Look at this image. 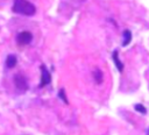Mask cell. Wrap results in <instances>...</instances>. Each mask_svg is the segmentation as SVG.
<instances>
[{
	"mask_svg": "<svg viewBox=\"0 0 149 135\" xmlns=\"http://www.w3.org/2000/svg\"><path fill=\"white\" fill-rule=\"evenodd\" d=\"M12 9L14 13L22 14L26 16H31L36 13V7L28 0H14Z\"/></svg>",
	"mask_w": 149,
	"mask_h": 135,
	"instance_id": "cell-1",
	"label": "cell"
},
{
	"mask_svg": "<svg viewBox=\"0 0 149 135\" xmlns=\"http://www.w3.org/2000/svg\"><path fill=\"white\" fill-rule=\"evenodd\" d=\"M13 81H14L15 87H16L19 91L24 92V91L28 90V81H27L26 77H24L22 73H16V74L14 76Z\"/></svg>",
	"mask_w": 149,
	"mask_h": 135,
	"instance_id": "cell-2",
	"label": "cell"
},
{
	"mask_svg": "<svg viewBox=\"0 0 149 135\" xmlns=\"http://www.w3.org/2000/svg\"><path fill=\"white\" fill-rule=\"evenodd\" d=\"M33 40V34L30 31H21L16 36V42L19 45H27L31 42Z\"/></svg>",
	"mask_w": 149,
	"mask_h": 135,
	"instance_id": "cell-3",
	"label": "cell"
},
{
	"mask_svg": "<svg viewBox=\"0 0 149 135\" xmlns=\"http://www.w3.org/2000/svg\"><path fill=\"white\" fill-rule=\"evenodd\" d=\"M50 81H51L50 72L48 71L45 65H41V83H40V87H44L45 85L50 84Z\"/></svg>",
	"mask_w": 149,
	"mask_h": 135,
	"instance_id": "cell-4",
	"label": "cell"
},
{
	"mask_svg": "<svg viewBox=\"0 0 149 135\" xmlns=\"http://www.w3.org/2000/svg\"><path fill=\"white\" fill-rule=\"evenodd\" d=\"M112 59H113V62L115 63L118 71H119V72H122V71H123V64H122L121 61L119 59V51H118V50H114V51H113V54H112Z\"/></svg>",
	"mask_w": 149,
	"mask_h": 135,
	"instance_id": "cell-5",
	"label": "cell"
},
{
	"mask_svg": "<svg viewBox=\"0 0 149 135\" xmlns=\"http://www.w3.org/2000/svg\"><path fill=\"white\" fill-rule=\"evenodd\" d=\"M16 63H17L16 56H14V55H8V56H7V58H6V66H7L8 69L14 68V66L16 65Z\"/></svg>",
	"mask_w": 149,
	"mask_h": 135,
	"instance_id": "cell-6",
	"label": "cell"
},
{
	"mask_svg": "<svg viewBox=\"0 0 149 135\" xmlns=\"http://www.w3.org/2000/svg\"><path fill=\"white\" fill-rule=\"evenodd\" d=\"M102 71L100 69H95L93 71V79L95 80L97 84H101L102 83Z\"/></svg>",
	"mask_w": 149,
	"mask_h": 135,
	"instance_id": "cell-7",
	"label": "cell"
},
{
	"mask_svg": "<svg viewBox=\"0 0 149 135\" xmlns=\"http://www.w3.org/2000/svg\"><path fill=\"white\" fill-rule=\"evenodd\" d=\"M130 41H132V33H130V30L126 29V30L123 31V41H122V45H123V47L128 45V44L130 43Z\"/></svg>",
	"mask_w": 149,
	"mask_h": 135,
	"instance_id": "cell-8",
	"label": "cell"
},
{
	"mask_svg": "<svg viewBox=\"0 0 149 135\" xmlns=\"http://www.w3.org/2000/svg\"><path fill=\"white\" fill-rule=\"evenodd\" d=\"M134 108H135L136 112H140L141 114H146V113H147V108H146L142 104H137V105H135Z\"/></svg>",
	"mask_w": 149,
	"mask_h": 135,
	"instance_id": "cell-9",
	"label": "cell"
},
{
	"mask_svg": "<svg viewBox=\"0 0 149 135\" xmlns=\"http://www.w3.org/2000/svg\"><path fill=\"white\" fill-rule=\"evenodd\" d=\"M58 95H59V98H61L66 105H69V101H68V99H66V94H65V90H64V88H61V90H59Z\"/></svg>",
	"mask_w": 149,
	"mask_h": 135,
	"instance_id": "cell-10",
	"label": "cell"
},
{
	"mask_svg": "<svg viewBox=\"0 0 149 135\" xmlns=\"http://www.w3.org/2000/svg\"><path fill=\"white\" fill-rule=\"evenodd\" d=\"M147 135H149V128H148V130H147Z\"/></svg>",
	"mask_w": 149,
	"mask_h": 135,
	"instance_id": "cell-11",
	"label": "cell"
}]
</instances>
